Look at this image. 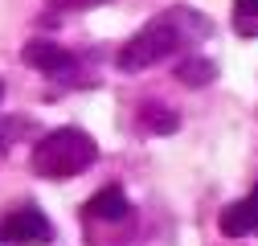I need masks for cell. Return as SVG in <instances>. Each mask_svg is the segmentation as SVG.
Segmentation results:
<instances>
[{
	"label": "cell",
	"mask_w": 258,
	"mask_h": 246,
	"mask_svg": "<svg viewBox=\"0 0 258 246\" xmlns=\"http://www.w3.org/2000/svg\"><path fill=\"white\" fill-rule=\"evenodd\" d=\"M209 29L213 25L201 13H192V9H164L119 49V70H127V74L148 70V66H156V61L172 57L176 49H188V45L205 41Z\"/></svg>",
	"instance_id": "1"
},
{
	"label": "cell",
	"mask_w": 258,
	"mask_h": 246,
	"mask_svg": "<svg viewBox=\"0 0 258 246\" xmlns=\"http://www.w3.org/2000/svg\"><path fill=\"white\" fill-rule=\"evenodd\" d=\"M94 160H99V144H94L82 128H53L37 140L33 156H29V164H33L37 176L45 180H70L78 172H86Z\"/></svg>",
	"instance_id": "2"
},
{
	"label": "cell",
	"mask_w": 258,
	"mask_h": 246,
	"mask_svg": "<svg viewBox=\"0 0 258 246\" xmlns=\"http://www.w3.org/2000/svg\"><path fill=\"white\" fill-rule=\"evenodd\" d=\"M0 242L5 246H41V242H53V226L37 205H17L0 218Z\"/></svg>",
	"instance_id": "3"
},
{
	"label": "cell",
	"mask_w": 258,
	"mask_h": 246,
	"mask_svg": "<svg viewBox=\"0 0 258 246\" xmlns=\"http://www.w3.org/2000/svg\"><path fill=\"white\" fill-rule=\"evenodd\" d=\"M221 234L225 238H246V234H258V189L234 205H225L221 209V218H217Z\"/></svg>",
	"instance_id": "4"
},
{
	"label": "cell",
	"mask_w": 258,
	"mask_h": 246,
	"mask_svg": "<svg viewBox=\"0 0 258 246\" xmlns=\"http://www.w3.org/2000/svg\"><path fill=\"white\" fill-rule=\"evenodd\" d=\"M21 61H25L29 70H41V74H61V70L74 66V53L61 49V45H53V41H29L21 49Z\"/></svg>",
	"instance_id": "5"
},
{
	"label": "cell",
	"mask_w": 258,
	"mask_h": 246,
	"mask_svg": "<svg viewBox=\"0 0 258 246\" xmlns=\"http://www.w3.org/2000/svg\"><path fill=\"white\" fill-rule=\"evenodd\" d=\"M82 213H86L90 222H123L127 213H132V205H127L123 189L111 184V189H99V193H94V197L82 205Z\"/></svg>",
	"instance_id": "6"
},
{
	"label": "cell",
	"mask_w": 258,
	"mask_h": 246,
	"mask_svg": "<svg viewBox=\"0 0 258 246\" xmlns=\"http://www.w3.org/2000/svg\"><path fill=\"white\" fill-rule=\"evenodd\" d=\"M176 78L184 86H209L217 78V66L209 57H184V61H176Z\"/></svg>",
	"instance_id": "7"
},
{
	"label": "cell",
	"mask_w": 258,
	"mask_h": 246,
	"mask_svg": "<svg viewBox=\"0 0 258 246\" xmlns=\"http://www.w3.org/2000/svg\"><path fill=\"white\" fill-rule=\"evenodd\" d=\"M234 29L242 37L258 33V0H234Z\"/></svg>",
	"instance_id": "8"
},
{
	"label": "cell",
	"mask_w": 258,
	"mask_h": 246,
	"mask_svg": "<svg viewBox=\"0 0 258 246\" xmlns=\"http://www.w3.org/2000/svg\"><path fill=\"white\" fill-rule=\"evenodd\" d=\"M25 128H29L25 119H17V115H0V156H5V152L13 148V140H17V136H25Z\"/></svg>",
	"instance_id": "9"
},
{
	"label": "cell",
	"mask_w": 258,
	"mask_h": 246,
	"mask_svg": "<svg viewBox=\"0 0 258 246\" xmlns=\"http://www.w3.org/2000/svg\"><path fill=\"white\" fill-rule=\"evenodd\" d=\"M176 111H164V107H152V115H148V128L152 132H176Z\"/></svg>",
	"instance_id": "10"
},
{
	"label": "cell",
	"mask_w": 258,
	"mask_h": 246,
	"mask_svg": "<svg viewBox=\"0 0 258 246\" xmlns=\"http://www.w3.org/2000/svg\"><path fill=\"white\" fill-rule=\"evenodd\" d=\"M53 13H82V9H99V5H111V0H45Z\"/></svg>",
	"instance_id": "11"
},
{
	"label": "cell",
	"mask_w": 258,
	"mask_h": 246,
	"mask_svg": "<svg viewBox=\"0 0 258 246\" xmlns=\"http://www.w3.org/2000/svg\"><path fill=\"white\" fill-rule=\"evenodd\" d=\"M0 99H5V82H0Z\"/></svg>",
	"instance_id": "12"
}]
</instances>
